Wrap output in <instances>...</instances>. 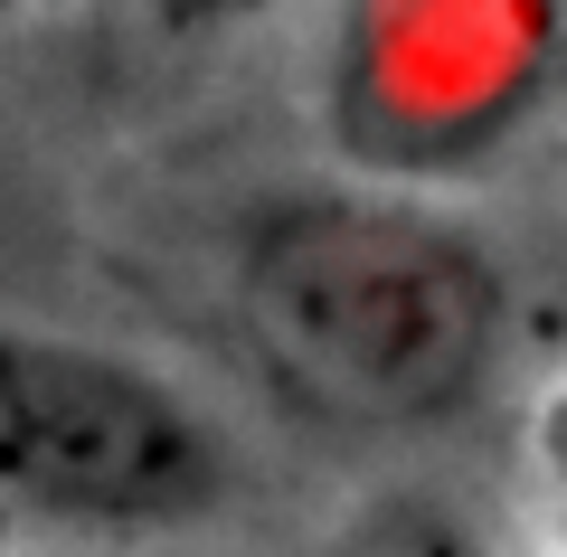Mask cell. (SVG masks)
I'll return each instance as SVG.
<instances>
[{
	"label": "cell",
	"mask_w": 567,
	"mask_h": 557,
	"mask_svg": "<svg viewBox=\"0 0 567 557\" xmlns=\"http://www.w3.org/2000/svg\"><path fill=\"white\" fill-rule=\"evenodd\" d=\"M246 350L350 435H435L502 369L511 293L473 227L398 189H293L227 256Z\"/></svg>",
	"instance_id": "6da1fadb"
},
{
	"label": "cell",
	"mask_w": 567,
	"mask_h": 557,
	"mask_svg": "<svg viewBox=\"0 0 567 557\" xmlns=\"http://www.w3.org/2000/svg\"><path fill=\"white\" fill-rule=\"evenodd\" d=\"M0 501L58 529L162 538L246 501V444L171 369L0 312Z\"/></svg>",
	"instance_id": "7a4b0ae2"
},
{
	"label": "cell",
	"mask_w": 567,
	"mask_h": 557,
	"mask_svg": "<svg viewBox=\"0 0 567 557\" xmlns=\"http://www.w3.org/2000/svg\"><path fill=\"white\" fill-rule=\"evenodd\" d=\"M379 104L398 123L502 114L539 58V0H379Z\"/></svg>",
	"instance_id": "3957f363"
},
{
	"label": "cell",
	"mask_w": 567,
	"mask_h": 557,
	"mask_svg": "<svg viewBox=\"0 0 567 557\" xmlns=\"http://www.w3.org/2000/svg\"><path fill=\"white\" fill-rule=\"evenodd\" d=\"M256 10H275V0H152V20H171L181 39H208V29H237V20H256Z\"/></svg>",
	"instance_id": "277c9868"
},
{
	"label": "cell",
	"mask_w": 567,
	"mask_h": 557,
	"mask_svg": "<svg viewBox=\"0 0 567 557\" xmlns=\"http://www.w3.org/2000/svg\"><path fill=\"white\" fill-rule=\"evenodd\" d=\"M548 454H558V473H567V398H558V425H548Z\"/></svg>",
	"instance_id": "5b68a950"
},
{
	"label": "cell",
	"mask_w": 567,
	"mask_h": 557,
	"mask_svg": "<svg viewBox=\"0 0 567 557\" xmlns=\"http://www.w3.org/2000/svg\"><path fill=\"white\" fill-rule=\"evenodd\" d=\"M0 10H58V0H0Z\"/></svg>",
	"instance_id": "8992f818"
}]
</instances>
